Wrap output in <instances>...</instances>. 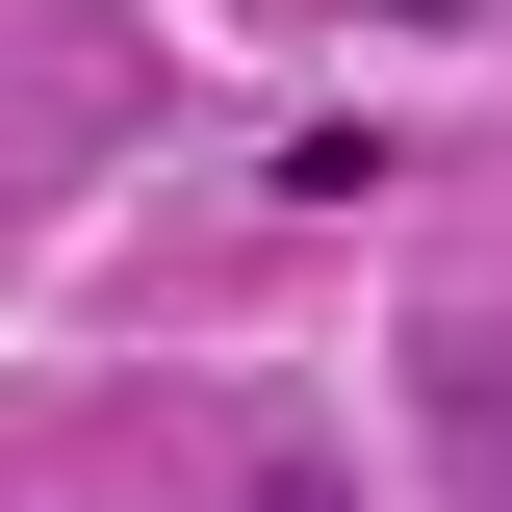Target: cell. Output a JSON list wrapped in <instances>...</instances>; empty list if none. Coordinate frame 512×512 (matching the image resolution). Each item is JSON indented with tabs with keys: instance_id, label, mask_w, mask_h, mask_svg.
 I'll return each mask as SVG.
<instances>
[{
	"instance_id": "6da1fadb",
	"label": "cell",
	"mask_w": 512,
	"mask_h": 512,
	"mask_svg": "<svg viewBox=\"0 0 512 512\" xmlns=\"http://www.w3.org/2000/svg\"><path fill=\"white\" fill-rule=\"evenodd\" d=\"M256 512H333V487H256Z\"/></svg>"
}]
</instances>
